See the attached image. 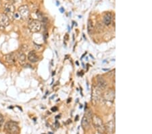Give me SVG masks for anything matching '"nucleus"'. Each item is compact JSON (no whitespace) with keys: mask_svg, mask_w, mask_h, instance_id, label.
<instances>
[{"mask_svg":"<svg viewBox=\"0 0 152 134\" xmlns=\"http://www.w3.org/2000/svg\"><path fill=\"white\" fill-rule=\"evenodd\" d=\"M4 130L6 134H19L20 133V128L18 123L12 120L5 123Z\"/></svg>","mask_w":152,"mask_h":134,"instance_id":"obj_1","label":"nucleus"},{"mask_svg":"<svg viewBox=\"0 0 152 134\" xmlns=\"http://www.w3.org/2000/svg\"><path fill=\"white\" fill-rule=\"evenodd\" d=\"M92 122L93 125L95 127V129L100 133H103L105 131V125L103 124L102 119L97 115L92 116Z\"/></svg>","mask_w":152,"mask_h":134,"instance_id":"obj_2","label":"nucleus"},{"mask_svg":"<svg viewBox=\"0 0 152 134\" xmlns=\"http://www.w3.org/2000/svg\"><path fill=\"white\" fill-rule=\"evenodd\" d=\"M92 119V112L90 110H87L82 117L81 121V125L84 130H88L90 127L91 122Z\"/></svg>","mask_w":152,"mask_h":134,"instance_id":"obj_3","label":"nucleus"},{"mask_svg":"<svg viewBox=\"0 0 152 134\" xmlns=\"http://www.w3.org/2000/svg\"><path fill=\"white\" fill-rule=\"evenodd\" d=\"M28 28L32 32H37L41 30V23L39 20H32L28 24Z\"/></svg>","mask_w":152,"mask_h":134,"instance_id":"obj_4","label":"nucleus"},{"mask_svg":"<svg viewBox=\"0 0 152 134\" xmlns=\"http://www.w3.org/2000/svg\"><path fill=\"white\" fill-rule=\"evenodd\" d=\"M18 13L20 16V18L23 19V20H26V19L28 18L30 15V10L28 5H21L18 8Z\"/></svg>","mask_w":152,"mask_h":134,"instance_id":"obj_5","label":"nucleus"},{"mask_svg":"<svg viewBox=\"0 0 152 134\" xmlns=\"http://www.w3.org/2000/svg\"><path fill=\"white\" fill-rule=\"evenodd\" d=\"M15 12L14 6L11 3H7L4 6V14L8 17L9 20H12Z\"/></svg>","mask_w":152,"mask_h":134,"instance_id":"obj_6","label":"nucleus"},{"mask_svg":"<svg viewBox=\"0 0 152 134\" xmlns=\"http://www.w3.org/2000/svg\"><path fill=\"white\" fill-rule=\"evenodd\" d=\"M104 101L106 103H111L112 104L115 99V91L113 89L107 91L103 95Z\"/></svg>","mask_w":152,"mask_h":134,"instance_id":"obj_7","label":"nucleus"},{"mask_svg":"<svg viewBox=\"0 0 152 134\" xmlns=\"http://www.w3.org/2000/svg\"><path fill=\"white\" fill-rule=\"evenodd\" d=\"M9 24V19L5 14H0V29L6 28Z\"/></svg>","mask_w":152,"mask_h":134,"instance_id":"obj_8","label":"nucleus"},{"mask_svg":"<svg viewBox=\"0 0 152 134\" xmlns=\"http://www.w3.org/2000/svg\"><path fill=\"white\" fill-rule=\"evenodd\" d=\"M17 60V56L14 53H8L5 55V60L8 64L13 65L16 62Z\"/></svg>","mask_w":152,"mask_h":134,"instance_id":"obj_9","label":"nucleus"},{"mask_svg":"<svg viewBox=\"0 0 152 134\" xmlns=\"http://www.w3.org/2000/svg\"><path fill=\"white\" fill-rule=\"evenodd\" d=\"M97 87L99 88L101 90H103L107 87V82L103 79V77L101 76H97Z\"/></svg>","mask_w":152,"mask_h":134,"instance_id":"obj_10","label":"nucleus"},{"mask_svg":"<svg viewBox=\"0 0 152 134\" xmlns=\"http://www.w3.org/2000/svg\"><path fill=\"white\" fill-rule=\"evenodd\" d=\"M101 96V90L98 87H94L92 93V97L93 100L98 101Z\"/></svg>","mask_w":152,"mask_h":134,"instance_id":"obj_11","label":"nucleus"},{"mask_svg":"<svg viewBox=\"0 0 152 134\" xmlns=\"http://www.w3.org/2000/svg\"><path fill=\"white\" fill-rule=\"evenodd\" d=\"M16 56L20 64L22 65V66H24L26 64V55L24 54V52L22 51H18V53L16 54Z\"/></svg>","mask_w":152,"mask_h":134,"instance_id":"obj_12","label":"nucleus"},{"mask_svg":"<svg viewBox=\"0 0 152 134\" xmlns=\"http://www.w3.org/2000/svg\"><path fill=\"white\" fill-rule=\"evenodd\" d=\"M28 60L30 61V62L32 63H35L38 61L39 60V58H38V56L36 55L35 51H30L29 53H28Z\"/></svg>","mask_w":152,"mask_h":134,"instance_id":"obj_13","label":"nucleus"},{"mask_svg":"<svg viewBox=\"0 0 152 134\" xmlns=\"http://www.w3.org/2000/svg\"><path fill=\"white\" fill-rule=\"evenodd\" d=\"M105 130H107V131H108L109 133H113V132H114V130H115V122H114V120H113V121L111 120V121L107 122L106 126H105Z\"/></svg>","mask_w":152,"mask_h":134,"instance_id":"obj_14","label":"nucleus"},{"mask_svg":"<svg viewBox=\"0 0 152 134\" xmlns=\"http://www.w3.org/2000/svg\"><path fill=\"white\" fill-rule=\"evenodd\" d=\"M111 20H112V16H111V14L109 12L106 13V14H105L104 17H103V22H104V24L105 25L109 26V24H111Z\"/></svg>","mask_w":152,"mask_h":134,"instance_id":"obj_15","label":"nucleus"},{"mask_svg":"<svg viewBox=\"0 0 152 134\" xmlns=\"http://www.w3.org/2000/svg\"><path fill=\"white\" fill-rule=\"evenodd\" d=\"M94 29H95V28H94L93 22H92L91 20H88L87 22V31L88 34H89V35L93 34Z\"/></svg>","mask_w":152,"mask_h":134,"instance_id":"obj_16","label":"nucleus"},{"mask_svg":"<svg viewBox=\"0 0 152 134\" xmlns=\"http://www.w3.org/2000/svg\"><path fill=\"white\" fill-rule=\"evenodd\" d=\"M102 29H103V26L100 23L97 24V25H96V30H97V32H101V30H102Z\"/></svg>","mask_w":152,"mask_h":134,"instance_id":"obj_17","label":"nucleus"},{"mask_svg":"<svg viewBox=\"0 0 152 134\" xmlns=\"http://www.w3.org/2000/svg\"><path fill=\"white\" fill-rule=\"evenodd\" d=\"M3 122H4V118H3L2 114L0 113V128L2 127V125H3Z\"/></svg>","mask_w":152,"mask_h":134,"instance_id":"obj_18","label":"nucleus"},{"mask_svg":"<svg viewBox=\"0 0 152 134\" xmlns=\"http://www.w3.org/2000/svg\"><path fill=\"white\" fill-rule=\"evenodd\" d=\"M13 18L14 19H20V16L18 12H14V16H13Z\"/></svg>","mask_w":152,"mask_h":134,"instance_id":"obj_19","label":"nucleus"},{"mask_svg":"<svg viewBox=\"0 0 152 134\" xmlns=\"http://www.w3.org/2000/svg\"><path fill=\"white\" fill-rule=\"evenodd\" d=\"M34 48H35L36 50H39V49L41 47V45H38V44H36L35 43H34Z\"/></svg>","mask_w":152,"mask_h":134,"instance_id":"obj_20","label":"nucleus"},{"mask_svg":"<svg viewBox=\"0 0 152 134\" xmlns=\"http://www.w3.org/2000/svg\"><path fill=\"white\" fill-rule=\"evenodd\" d=\"M51 110H52V112H55V111L57 110V107H56V106L53 107V108H51Z\"/></svg>","mask_w":152,"mask_h":134,"instance_id":"obj_21","label":"nucleus"},{"mask_svg":"<svg viewBox=\"0 0 152 134\" xmlns=\"http://www.w3.org/2000/svg\"><path fill=\"white\" fill-rule=\"evenodd\" d=\"M43 36H44V39H45V40L46 39H47V37H48V33H47V32H45V33H44Z\"/></svg>","mask_w":152,"mask_h":134,"instance_id":"obj_22","label":"nucleus"},{"mask_svg":"<svg viewBox=\"0 0 152 134\" xmlns=\"http://www.w3.org/2000/svg\"><path fill=\"white\" fill-rule=\"evenodd\" d=\"M7 1H8V2L9 3H11V4H13V3H14L15 1H16V0H7Z\"/></svg>","mask_w":152,"mask_h":134,"instance_id":"obj_23","label":"nucleus"},{"mask_svg":"<svg viewBox=\"0 0 152 134\" xmlns=\"http://www.w3.org/2000/svg\"><path fill=\"white\" fill-rule=\"evenodd\" d=\"M64 40H66V41H68V34H66V35L64 36Z\"/></svg>","mask_w":152,"mask_h":134,"instance_id":"obj_24","label":"nucleus"},{"mask_svg":"<svg viewBox=\"0 0 152 134\" xmlns=\"http://www.w3.org/2000/svg\"><path fill=\"white\" fill-rule=\"evenodd\" d=\"M59 11H60L61 13H63L64 12V8H63V7H61V8L59 9Z\"/></svg>","mask_w":152,"mask_h":134,"instance_id":"obj_25","label":"nucleus"},{"mask_svg":"<svg viewBox=\"0 0 152 134\" xmlns=\"http://www.w3.org/2000/svg\"><path fill=\"white\" fill-rule=\"evenodd\" d=\"M56 2H57V5H58V4H59V1H56Z\"/></svg>","mask_w":152,"mask_h":134,"instance_id":"obj_26","label":"nucleus"},{"mask_svg":"<svg viewBox=\"0 0 152 134\" xmlns=\"http://www.w3.org/2000/svg\"><path fill=\"white\" fill-rule=\"evenodd\" d=\"M54 74H55V72H53V74H52V75L53 76V75H54Z\"/></svg>","mask_w":152,"mask_h":134,"instance_id":"obj_27","label":"nucleus"},{"mask_svg":"<svg viewBox=\"0 0 152 134\" xmlns=\"http://www.w3.org/2000/svg\"><path fill=\"white\" fill-rule=\"evenodd\" d=\"M0 4H1V0H0Z\"/></svg>","mask_w":152,"mask_h":134,"instance_id":"obj_28","label":"nucleus"}]
</instances>
